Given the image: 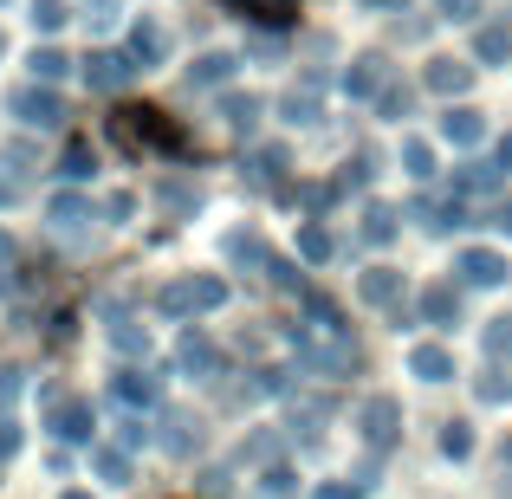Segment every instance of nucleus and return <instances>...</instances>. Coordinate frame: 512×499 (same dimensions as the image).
<instances>
[{
	"label": "nucleus",
	"mask_w": 512,
	"mask_h": 499,
	"mask_svg": "<svg viewBox=\"0 0 512 499\" xmlns=\"http://www.w3.org/2000/svg\"><path fill=\"white\" fill-rule=\"evenodd\" d=\"M357 435L370 441L376 454H383L389 441L402 435V402H396V396H370V402H363V409H357Z\"/></svg>",
	"instance_id": "1"
},
{
	"label": "nucleus",
	"mask_w": 512,
	"mask_h": 499,
	"mask_svg": "<svg viewBox=\"0 0 512 499\" xmlns=\"http://www.w3.org/2000/svg\"><path fill=\"white\" fill-rule=\"evenodd\" d=\"M221 299H227L221 279H188V286L163 292V312H208V305H221Z\"/></svg>",
	"instance_id": "2"
},
{
	"label": "nucleus",
	"mask_w": 512,
	"mask_h": 499,
	"mask_svg": "<svg viewBox=\"0 0 512 499\" xmlns=\"http://www.w3.org/2000/svg\"><path fill=\"white\" fill-rule=\"evenodd\" d=\"M454 273H461L467 286H500V279L512 273V266L500 260V253H487V247H467L461 260H454Z\"/></svg>",
	"instance_id": "3"
},
{
	"label": "nucleus",
	"mask_w": 512,
	"mask_h": 499,
	"mask_svg": "<svg viewBox=\"0 0 512 499\" xmlns=\"http://www.w3.org/2000/svg\"><path fill=\"white\" fill-rule=\"evenodd\" d=\"M409 370L422 376V383H448V376H454V350H441V344H415V350H409Z\"/></svg>",
	"instance_id": "4"
},
{
	"label": "nucleus",
	"mask_w": 512,
	"mask_h": 499,
	"mask_svg": "<svg viewBox=\"0 0 512 499\" xmlns=\"http://www.w3.org/2000/svg\"><path fill=\"white\" fill-rule=\"evenodd\" d=\"M441 137H448V143H461V150H474V143L487 137V124H480V111H467V104H454V111L441 117Z\"/></svg>",
	"instance_id": "5"
},
{
	"label": "nucleus",
	"mask_w": 512,
	"mask_h": 499,
	"mask_svg": "<svg viewBox=\"0 0 512 499\" xmlns=\"http://www.w3.org/2000/svg\"><path fill=\"white\" fill-rule=\"evenodd\" d=\"M500 188V163H461L454 169V195H487Z\"/></svg>",
	"instance_id": "6"
},
{
	"label": "nucleus",
	"mask_w": 512,
	"mask_h": 499,
	"mask_svg": "<svg viewBox=\"0 0 512 499\" xmlns=\"http://www.w3.org/2000/svg\"><path fill=\"white\" fill-rule=\"evenodd\" d=\"M344 91L350 98H376V91H383V59H357L344 72Z\"/></svg>",
	"instance_id": "7"
},
{
	"label": "nucleus",
	"mask_w": 512,
	"mask_h": 499,
	"mask_svg": "<svg viewBox=\"0 0 512 499\" xmlns=\"http://www.w3.org/2000/svg\"><path fill=\"white\" fill-rule=\"evenodd\" d=\"M357 292H363V299H370V305H396V292H402V279H396V273H389V266H370V273H363V279H357Z\"/></svg>",
	"instance_id": "8"
},
{
	"label": "nucleus",
	"mask_w": 512,
	"mask_h": 499,
	"mask_svg": "<svg viewBox=\"0 0 512 499\" xmlns=\"http://www.w3.org/2000/svg\"><path fill=\"white\" fill-rule=\"evenodd\" d=\"M454 312H461V292H454V286H428L422 292V318H428V325H448Z\"/></svg>",
	"instance_id": "9"
},
{
	"label": "nucleus",
	"mask_w": 512,
	"mask_h": 499,
	"mask_svg": "<svg viewBox=\"0 0 512 499\" xmlns=\"http://www.w3.org/2000/svg\"><path fill=\"white\" fill-rule=\"evenodd\" d=\"M467 78H474V65H461V59H435L428 65V91H467Z\"/></svg>",
	"instance_id": "10"
},
{
	"label": "nucleus",
	"mask_w": 512,
	"mask_h": 499,
	"mask_svg": "<svg viewBox=\"0 0 512 499\" xmlns=\"http://www.w3.org/2000/svg\"><path fill=\"white\" fill-rule=\"evenodd\" d=\"M474 59H487V65H506V59H512V33H506V26H480V39H474Z\"/></svg>",
	"instance_id": "11"
},
{
	"label": "nucleus",
	"mask_w": 512,
	"mask_h": 499,
	"mask_svg": "<svg viewBox=\"0 0 512 499\" xmlns=\"http://www.w3.org/2000/svg\"><path fill=\"white\" fill-rule=\"evenodd\" d=\"M363 240H370V247H383V240H396V214H389L383 201H370V208H363Z\"/></svg>",
	"instance_id": "12"
},
{
	"label": "nucleus",
	"mask_w": 512,
	"mask_h": 499,
	"mask_svg": "<svg viewBox=\"0 0 512 499\" xmlns=\"http://www.w3.org/2000/svg\"><path fill=\"white\" fill-rule=\"evenodd\" d=\"M402 169H409L415 182H428V175H435V150H428L422 137H409V143H402Z\"/></svg>",
	"instance_id": "13"
},
{
	"label": "nucleus",
	"mask_w": 512,
	"mask_h": 499,
	"mask_svg": "<svg viewBox=\"0 0 512 499\" xmlns=\"http://www.w3.org/2000/svg\"><path fill=\"white\" fill-rule=\"evenodd\" d=\"M441 454H448V461H467V454H474V428L448 422V428H441Z\"/></svg>",
	"instance_id": "14"
},
{
	"label": "nucleus",
	"mask_w": 512,
	"mask_h": 499,
	"mask_svg": "<svg viewBox=\"0 0 512 499\" xmlns=\"http://www.w3.org/2000/svg\"><path fill=\"white\" fill-rule=\"evenodd\" d=\"M299 253H305L312 266H318V260H331V234H325L318 221H305V227H299Z\"/></svg>",
	"instance_id": "15"
},
{
	"label": "nucleus",
	"mask_w": 512,
	"mask_h": 499,
	"mask_svg": "<svg viewBox=\"0 0 512 499\" xmlns=\"http://www.w3.org/2000/svg\"><path fill=\"white\" fill-rule=\"evenodd\" d=\"M227 72H234V59H227V52H208V59L195 65V85H221Z\"/></svg>",
	"instance_id": "16"
},
{
	"label": "nucleus",
	"mask_w": 512,
	"mask_h": 499,
	"mask_svg": "<svg viewBox=\"0 0 512 499\" xmlns=\"http://www.w3.org/2000/svg\"><path fill=\"white\" fill-rule=\"evenodd\" d=\"M182 363H188V370H214V350H208V337H195V331H188V337H182Z\"/></svg>",
	"instance_id": "17"
},
{
	"label": "nucleus",
	"mask_w": 512,
	"mask_h": 499,
	"mask_svg": "<svg viewBox=\"0 0 512 499\" xmlns=\"http://www.w3.org/2000/svg\"><path fill=\"white\" fill-rule=\"evenodd\" d=\"M286 117H292V124H318V91H292Z\"/></svg>",
	"instance_id": "18"
},
{
	"label": "nucleus",
	"mask_w": 512,
	"mask_h": 499,
	"mask_svg": "<svg viewBox=\"0 0 512 499\" xmlns=\"http://www.w3.org/2000/svg\"><path fill=\"white\" fill-rule=\"evenodd\" d=\"M227 124L253 130V124H260V98H227Z\"/></svg>",
	"instance_id": "19"
},
{
	"label": "nucleus",
	"mask_w": 512,
	"mask_h": 499,
	"mask_svg": "<svg viewBox=\"0 0 512 499\" xmlns=\"http://www.w3.org/2000/svg\"><path fill=\"white\" fill-rule=\"evenodd\" d=\"M91 65H98V72H91L98 85H124V78H130V65L117 59V52H104V59H91Z\"/></svg>",
	"instance_id": "20"
},
{
	"label": "nucleus",
	"mask_w": 512,
	"mask_h": 499,
	"mask_svg": "<svg viewBox=\"0 0 512 499\" xmlns=\"http://www.w3.org/2000/svg\"><path fill=\"white\" fill-rule=\"evenodd\" d=\"M487 350L512 363V318H493V325H487Z\"/></svg>",
	"instance_id": "21"
},
{
	"label": "nucleus",
	"mask_w": 512,
	"mask_h": 499,
	"mask_svg": "<svg viewBox=\"0 0 512 499\" xmlns=\"http://www.w3.org/2000/svg\"><path fill=\"white\" fill-rule=\"evenodd\" d=\"M506 396H512V376H500V370L480 376V402H506Z\"/></svg>",
	"instance_id": "22"
},
{
	"label": "nucleus",
	"mask_w": 512,
	"mask_h": 499,
	"mask_svg": "<svg viewBox=\"0 0 512 499\" xmlns=\"http://www.w3.org/2000/svg\"><path fill=\"white\" fill-rule=\"evenodd\" d=\"M137 52H143V59H156V52H163V33H156V26H137Z\"/></svg>",
	"instance_id": "23"
},
{
	"label": "nucleus",
	"mask_w": 512,
	"mask_h": 499,
	"mask_svg": "<svg viewBox=\"0 0 512 499\" xmlns=\"http://www.w3.org/2000/svg\"><path fill=\"white\" fill-rule=\"evenodd\" d=\"M124 396H130V402H150L156 383H150V376H124Z\"/></svg>",
	"instance_id": "24"
},
{
	"label": "nucleus",
	"mask_w": 512,
	"mask_h": 499,
	"mask_svg": "<svg viewBox=\"0 0 512 499\" xmlns=\"http://www.w3.org/2000/svg\"><path fill=\"white\" fill-rule=\"evenodd\" d=\"M59 435H85V409H78V402H72V409H59Z\"/></svg>",
	"instance_id": "25"
},
{
	"label": "nucleus",
	"mask_w": 512,
	"mask_h": 499,
	"mask_svg": "<svg viewBox=\"0 0 512 499\" xmlns=\"http://www.w3.org/2000/svg\"><path fill=\"white\" fill-rule=\"evenodd\" d=\"M266 499H286L292 493V474H279V467H273V474H266V487H260Z\"/></svg>",
	"instance_id": "26"
},
{
	"label": "nucleus",
	"mask_w": 512,
	"mask_h": 499,
	"mask_svg": "<svg viewBox=\"0 0 512 499\" xmlns=\"http://www.w3.org/2000/svg\"><path fill=\"white\" fill-rule=\"evenodd\" d=\"M52 221H59V227H72V221H85V201H59V208H52Z\"/></svg>",
	"instance_id": "27"
},
{
	"label": "nucleus",
	"mask_w": 512,
	"mask_h": 499,
	"mask_svg": "<svg viewBox=\"0 0 512 499\" xmlns=\"http://www.w3.org/2000/svg\"><path fill=\"white\" fill-rule=\"evenodd\" d=\"M441 13H448V20H474L480 0H441Z\"/></svg>",
	"instance_id": "28"
},
{
	"label": "nucleus",
	"mask_w": 512,
	"mask_h": 499,
	"mask_svg": "<svg viewBox=\"0 0 512 499\" xmlns=\"http://www.w3.org/2000/svg\"><path fill=\"white\" fill-rule=\"evenodd\" d=\"M383 111L389 117H409V91H383Z\"/></svg>",
	"instance_id": "29"
},
{
	"label": "nucleus",
	"mask_w": 512,
	"mask_h": 499,
	"mask_svg": "<svg viewBox=\"0 0 512 499\" xmlns=\"http://www.w3.org/2000/svg\"><path fill=\"white\" fill-rule=\"evenodd\" d=\"M363 493V480H350V487H318V499H357Z\"/></svg>",
	"instance_id": "30"
},
{
	"label": "nucleus",
	"mask_w": 512,
	"mask_h": 499,
	"mask_svg": "<svg viewBox=\"0 0 512 499\" xmlns=\"http://www.w3.org/2000/svg\"><path fill=\"white\" fill-rule=\"evenodd\" d=\"M493 163H500V175L512 169V137H500V150H493Z\"/></svg>",
	"instance_id": "31"
},
{
	"label": "nucleus",
	"mask_w": 512,
	"mask_h": 499,
	"mask_svg": "<svg viewBox=\"0 0 512 499\" xmlns=\"http://www.w3.org/2000/svg\"><path fill=\"white\" fill-rule=\"evenodd\" d=\"M493 221H500V227H506V234H512V201H500V214H493Z\"/></svg>",
	"instance_id": "32"
},
{
	"label": "nucleus",
	"mask_w": 512,
	"mask_h": 499,
	"mask_svg": "<svg viewBox=\"0 0 512 499\" xmlns=\"http://www.w3.org/2000/svg\"><path fill=\"white\" fill-rule=\"evenodd\" d=\"M247 7H266V13H279V7H286V0H247Z\"/></svg>",
	"instance_id": "33"
},
{
	"label": "nucleus",
	"mask_w": 512,
	"mask_h": 499,
	"mask_svg": "<svg viewBox=\"0 0 512 499\" xmlns=\"http://www.w3.org/2000/svg\"><path fill=\"white\" fill-rule=\"evenodd\" d=\"M370 7H396V0H370Z\"/></svg>",
	"instance_id": "34"
},
{
	"label": "nucleus",
	"mask_w": 512,
	"mask_h": 499,
	"mask_svg": "<svg viewBox=\"0 0 512 499\" xmlns=\"http://www.w3.org/2000/svg\"><path fill=\"white\" fill-rule=\"evenodd\" d=\"M72 499H85V493H72Z\"/></svg>",
	"instance_id": "35"
}]
</instances>
